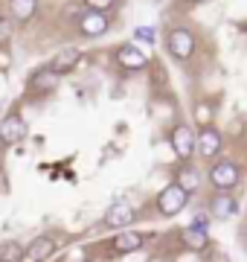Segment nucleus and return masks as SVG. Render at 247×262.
I'll use <instances>...</instances> for the list:
<instances>
[{"instance_id": "nucleus-20", "label": "nucleus", "mask_w": 247, "mask_h": 262, "mask_svg": "<svg viewBox=\"0 0 247 262\" xmlns=\"http://www.w3.org/2000/svg\"><path fill=\"white\" fill-rule=\"evenodd\" d=\"M134 35H137V41H145V44H154V29H149V27H137V32H134Z\"/></svg>"}, {"instance_id": "nucleus-3", "label": "nucleus", "mask_w": 247, "mask_h": 262, "mask_svg": "<svg viewBox=\"0 0 247 262\" xmlns=\"http://www.w3.org/2000/svg\"><path fill=\"white\" fill-rule=\"evenodd\" d=\"M186 201H189V192L181 187V184H171V187H166L160 192V198H157V210H160L163 215H178L186 207Z\"/></svg>"}, {"instance_id": "nucleus-9", "label": "nucleus", "mask_w": 247, "mask_h": 262, "mask_svg": "<svg viewBox=\"0 0 247 262\" xmlns=\"http://www.w3.org/2000/svg\"><path fill=\"white\" fill-rule=\"evenodd\" d=\"M79 58H82V50L79 47H64L53 61H50V70H56L58 76H64V73H70V70L79 64Z\"/></svg>"}, {"instance_id": "nucleus-7", "label": "nucleus", "mask_w": 247, "mask_h": 262, "mask_svg": "<svg viewBox=\"0 0 247 262\" xmlns=\"http://www.w3.org/2000/svg\"><path fill=\"white\" fill-rule=\"evenodd\" d=\"M221 151V131L212 125H204L198 134V155L201 158H215Z\"/></svg>"}, {"instance_id": "nucleus-24", "label": "nucleus", "mask_w": 247, "mask_h": 262, "mask_svg": "<svg viewBox=\"0 0 247 262\" xmlns=\"http://www.w3.org/2000/svg\"><path fill=\"white\" fill-rule=\"evenodd\" d=\"M0 67H9V56H0Z\"/></svg>"}, {"instance_id": "nucleus-6", "label": "nucleus", "mask_w": 247, "mask_h": 262, "mask_svg": "<svg viewBox=\"0 0 247 262\" xmlns=\"http://www.w3.org/2000/svg\"><path fill=\"white\" fill-rule=\"evenodd\" d=\"M0 137H3V143H20L23 140V137H27V122H23V117H20V114H6L3 122H0Z\"/></svg>"}, {"instance_id": "nucleus-12", "label": "nucleus", "mask_w": 247, "mask_h": 262, "mask_svg": "<svg viewBox=\"0 0 247 262\" xmlns=\"http://www.w3.org/2000/svg\"><path fill=\"white\" fill-rule=\"evenodd\" d=\"M238 204H236V198L227 195V192H218V195L209 201V213L215 215V219H230V215H236Z\"/></svg>"}, {"instance_id": "nucleus-14", "label": "nucleus", "mask_w": 247, "mask_h": 262, "mask_svg": "<svg viewBox=\"0 0 247 262\" xmlns=\"http://www.w3.org/2000/svg\"><path fill=\"white\" fill-rule=\"evenodd\" d=\"M35 9H38V0H9V18L20 20V24L32 18Z\"/></svg>"}, {"instance_id": "nucleus-2", "label": "nucleus", "mask_w": 247, "mask_h": 262, "mask_svg": "<svg viewBox=\"0 0 247 262\" xmlns=\"http://www.w3.org/2000/svg\"><path fill=\"white\" fill-rule=\"evenodd\" d=\"M238 178H241V172H238V166L233 163V160H218V163H212L209 166V184L215 189H233L238 184Z\"/></svg>"}, {"instance_id": "nucleus-10", "label": "nucleus", "mask_w": 247, "mask_h": 262, "mask_svg": "<svg viewBox=\"0 0 247 262\" xmlns=\"http://www.w3.org/2000/svg\"><path fill=\"white\" fill-rule=\"evenodd\" d=\"M116 61H119L122 67H128V70H145V67H149L145 53L140 47H134V44H128V47L119 50V53H116Z\"/></svg>"}, {"instance_id": "nucleus-18", "label": "nucleus", "mask_w": 247, "mask_h": 262, "mask_svg": "<svg viewBox=\"0 0 247 262\" xmlns=\"http://www.w3.org/2000/svg\"><path fill=\"white\" fill-rule=\"evenodd\" d=\"M23 248H20L15 239H9V242L0 245V262H23Z\"/></svg>"}, {"instance_id": "nucleus-23", "label": "nucleus", "mask_w": 247, "mask_h": 262, "mask_svg": "<svg viewBox=\"0 0 247 262\" xmlns=\"http://www.w3.org/2000/svg\"><path fill=\"white\" fill-rule=\"evenodd\" d=\"M212 262H227V253H215V256H212Z\"/></svg>"}, {"instance_id": "nucleus-8", "label": "nucleus", "mask_w": 247, "mask_h": 262, "mask_svg": "<svg viewBox=\"0 0 247 262\" xmlns=\"http://www.w3.org/2000/svg\"><path fill=\"white\" fill-rule=\"evenodd\" d=\"M131 222H134V207L128 201H116L105 213V225H111V227H125V225H131Z\"/></svg>"}, {"instance_id": "nucleus-25", "label": "nucleus", "mask_w": 247, "mask_h": 262, "mask_svg": "<svg viewBox=\"0 0 247 262\" xmlns=\"http://www.w3.org/2000/svg\"><path fill=\"white\" fill-rule=\"evenodd\" d=\"M244 236H247V225H244Z\"/></svg>"}, {"instance_id": "nucleus-1", "label": "nucleus", "mask_w": 247, "mask_h": 262, "mask_svg": "<svg viewBox=\"0 0 247 262\" xmlns=\"http://www.w3.org/2000/svg\"><path fill=\"white\" fill-rule=\"evenodd\" d=\"M166 50L171 53V58L186 61V58L195 53V35H192V29H186V27L169 29V35H166Z\"/></svg>"}, {"instance_id": "nucleus-5", "label": "nucleus", "mask_w": 247, "mask_h": 262, "mask_svg": "<svg viewBox=\"0 0 247 262\" xmlns=\"http://www.w3.org/2000/svg\"><path fill=\"white\" fill-rule=\"evenodd\" d=\"M79 32L85 38H99L108 32V18H105V12H85L82 18H79Z\"/></svg>"}, {"instance_id": "nucleus-4", "label": "nucleus", "mask_w": 247, "mask_h": 262, "mask_svg": "<svg viewBox=\"0 0 247 262\" xmlns=\"http://www.w3.org/2000/svg\"><path fill=\"white\" fill-rule=\"evenodd\" d=\"M171 149L181 160H189L195 151H198V137L192 134L189 125H178V128L171 131Z\"/></svg>"}, {"instance_id": "nucleus-16", "label": "nucleus", "mask_w": 247, "mask_h": 262, "mask_svg": "<svg viewBox=\"0 0 247 262\" xmlns=\"http://www.w3.org/2000/svg\"><path fill=\"white\" fill-rule=\"evenodd\" d=\"M181 239H183V245H186V248H192V251H204V248L209 245L207 230H201V227H195V225L186 227V230L181 233Z\"/></svg>"}, {"instance_id": "nucleus-13", "label": "nucleus", "mask_w": 247, "mask_h": 262, "mask_svg": "<svg viewBox=\"0 0 247 262\" xmlns=\"http://www.w3.org/2000/svg\"><path fill=\"white\" fill-rule=\"evenodd\" d=\"M56 84H58V73L47 67V70H38V73L29 79V91H35V94H50Z\"/></svg>"}, {"instance_id": "nucleus-19", "label": "nucleus", "mask_w": 247, "mask_h": 262, "mask_svg": "<svg viewBox=\"0 0 247 262\" xmlns=\"http://www.w3.org/2000/svg\"><path fill=\"white\" fill-rule=\"evenodd\" d=\"M87 6H90L93 12H108V9L116 6V0H87Z\"/></svg>"}, {"instance_id": "nucleus-17", "label": "nucleus", "mask_w": 247, "mask_h": 262, "mask_svg": "<svg viewBox=\"0 0 247 262\" xmlns=\"http://www.w3.org/2000/svg\"><path fill=\"white\" fill-rule=\"evenodd\" d=\"M178 184H181L186 192H195V189L204 184V175H201L195 166H183V169H181V175H178Z\"/></svg>"}, {"instance_id": "nucleus-22", "label": "nucleus", "mask_w": 247, "mask_h": 262, "mask_svg": "<svg viewBox=\"0 0 247 262\" xmlns=\"http://www.w3.org/2000/svg\"><path fill=\"white\" fill-rule=\"evenodd\" d=\"M12 32V20L9 18H0V41H6Z\"/></svg>"}, {"instance_id": "nucleus-11", "label": "nucleus", "mask_w": 247, "mask_h": 262, "mask_svg": "<svg viewBox=\"0 0 247 262\" xmlns=\"http://www.w3.org/2000/svg\"><path fill=\"white\" fill-rule=\"evenodd\" d=\"M53 251H56V242H53L50 236H41V239H35V242L27 248L23 262H44V259H50V253Z\"/></svg>"}, {"instance_id": "nucleus-15", "label": "nucleus", "mask_w": 247, "mask_h": 262, "mask_svg": "<svg viewBox=\"0 0 247 262\" xmlns=\"http://www.w3.org/2000/svg\"><path fill=\"white\" fill-rule=\"evenodd\" d=\"M114 251L116 253H131V251H140L143 248V236L140 233H119L114 236Z\"/></svg>"}, {"instance_id": "nucleus-21", "label": "nucleus", "mask_w": 247, "mask_h": 262, "mask_svg": "<svg viewBox=\"0 0 247 262\" xmlns=\"http://www.w3.org/2000/svg\"><path fill=\"white\" fill-rule=\"evenodd\" d=\"M195 117H198L204 125H209V117H212V111H209V105H198L195 108Z\"/></svg>"}, {"instance_id": "nucleus-26", "label": "nucleus", "mask_w": 247, "mask_h": 262, "mask_svg": "<svg viewBox=\"0 0 247 262\" xmlns=\"http://www.w3.org/2000/svg\"><path fill=\"white\" fill-rule=\"evenodd\" d=\"M189 3H198V0H189Z\"/></svg>"}]
</instances>
